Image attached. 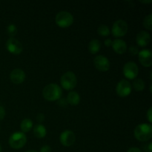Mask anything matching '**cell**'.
Wrapping results in <instances>:
<instances>
[{"label": "cell", "mask_w": 152, "mask_h": 152, "mask_svg": "<svg viewBox=\"0 0 152 152\" xmlns=\"http://www.w3.org/2000/svg\"><path fill=\"white\" fill-rule=\"evenodd\" d=\"M55 21L58 26L61 28H68L74 22V16L70 12L62 10L56 15Z\"/></svg>", "instance_id": "3957f363"}, {"label": "cell", "mask_w": 152, "mask_h": 152, "mask_svg": "<svg viewBox=\"0 0 152 152\" xmlns=\"http://www.w3.org/2000/svg\"><path fill=\"white\" fill-rule=\"evenodd\" d=\"M34 134L35 135L36 137L39 138V139L45 137L47 134L46 128L42 124L35 125L34 127Z\"/></svg>", "instance_id": "2e32d148"}, {"label": "cell", "mask_w": 152, "mask_h": 152, "mask_svg": "<svg viewBox=\"0 0 152 152\" xmlns=\"http://www.w3.org/2000/svg\"><path fill=\"white\" fill-rule=\"evenodd\" d=\"M37 120L39 122V123H42L45 120V116L43 114H39L37 116Z\"/></svg>", "instance_id": "83f0119b"}, {"label": "cell", "mask_w": 152, "mask_h": 152, "mask_svg": "<svg viewBox=\"0 0 152 152\" xmlns=\"http://www.w3.org/2000/svg\"><path fill=\"white\" fill-rule=\"evenodd\" d=\"M147 118L150 123H152V108H149L148 112H147Z\"/></svg>", "instance_id": "4316f807"}, {"label": "cell", "mask_w": 152, "mask_h": 152, "mask_svg": "<svg viewBox=\"0 0 152 152\" xmlns=\"http://www.w3.org/2000/svg\"><path fill=\"white\" fill-rule=\"evenodd\" d=\"M129 52H130L131 54L133 55V56L138 54V53H139V49H138V48L137 47V46H131L129 48Z\"/></svg>", "instance_id": "cb8c5ba5"}, {"label": "cell", "mask_w": 152, "mask_h": 152, "mask_svg": "<svg viewBox=\"0 0 152 152\" xmlns=\"http://www.w3.org/2000/svg\"><path fill=\"white\" fill-rule=\"evenodd\" d=\"M40 152H51V148L49 145H45L40 148Z\"/></svg>", "instance_id": "d4e9b609"}, {"label": "cell", "mask_w": 152, "mask_h": 152, "mask_svg": "<svg viewBox=\"0 0 152 152\" xmlns=\"http://www.w3.org/2000/svg\"><path fill=\"white\" fill-rule=\"evenodd\" d=\"M10 80L14 84L19 85L23 83L25 79V73L20 68H15L10 74Z\"/></svg>", "instance_id": "4fadbf2b"}, {"label": "cell", "mask_w": 152, "mask_h": 152, "mask_svg": "<svg viewBox=\"0 0 152 152\" xmlns=\"http://www.w3.org/2000/svg\"><path fill=\"white\" fill-rule=\"evenodd\" d=\"M97 33L101 36V37H108L110 34L111 31H110L109 28L105 25H101L98 28Z\"/></svg>", "instance_id": "44dd1931"}, {"label": "cell", "mask_w": 152, "mask_h": 152, "mask_svg": "<svg viewBox=\"0 0 152 152\" xmlns=\"http://www.w3.org/2000/svg\"><path fill=\"white\" fill-rule=\"evenodd\" d=\"M127 152H142L141 150L137 147H132L128 150Z\"/></svg>", "instance_id": "f546056e"}, {"label": "cell", "mask_w": 152, "mask_h": 152, "mask_svg": "<svg viewBox=\"0 0 152 152\" xmlns=\"http://www.w3.org/2000/svg\"><path fill=\"white\" fill-rule=\"evenodd\" d=\"M141 2H143V3H151V0H149V1H141Z\"/></svg>", "instance_id": "1f68e13d"}, {"label": "cell", "mask_w": 152, "mask_h": 152, "mask_svg": "<svg viewBox=\"0 0 152 152\" xmlns=\"http://www.w3.org/2000/svg\"><path fill=\"white\" fill-rule=\"evenodd\" d=\"M66 100L71 105H77L80 103V96L77 92L71 91L68 94Z\"/></svg>", "instance_id": "e0dca14e"}, {"label": "cell", "mask_w": 152, "mask_h": 152, "mask_svg": "<svg viewBox=\"0 0 152 152\" xmlns=\"http://www.w3.org/2000/svg\"><path fill=\"white\" fill-rule=\"evenodd\" d=\"M1 151V145H0V152Z\"/></svg>", "instance_id": "836d02e7"}, {"label": "cell", "mask_w": 152, "mask_h": 152, "mask_svg": "<svg viewBox=\"0 0 152 152\" xmlns=\"http://www.w3.org/2000/svg\"><path fill=\"white\" fill-rule=\"evenodd\" d=\"M5 116V110L1 105H0V120H3Z\"/></svg>", "instance_id": "484cf974"}, {"label": "cell", "mask_w": 152, "mask_h": 152, "mask_svg": "<svg viewBox=\"0 0 152 152\" xmlns=\"http://www.w3.org/2000/svg\"><path fill=\"white\" fill-rule=\"evenodd\" d=\"M94 64L97 70L102 72H105L109 70L110 61L108 58L102 55H98L94 59Z\"/></svg>", "instance_id": "30bf717a"}, {"label": "cell", "mask_w": 152, "mask_h": 152, "mask_svg": "<svg viewBox=\"0 0 152 152\" xmlns=\"http://www.w3.org/2000/svg\"><path fill=\"white\" fill-rule=\"evenodd\" d=\"M8 142L11 148L14 149H19L26 144L27 137L22 132H16L10 137Z\"/></svg>", "instance_id": "5b68a950"}, {"label": "cell", "mask_w": 152, "mask_h": 152, "mask_svg": "<svg viewBox=\"0 0 152 152\" xmlns=\"http://www.w3.org/2000/svg\"><path fill=\"white\" fill-rule=\"evenodd\" d=\"M134 137L137 140L145 142L149 140L152 137V126L148 123H141L134 129Z\"/></svg>", "instance_id": "7a4b0ae2"}, {"label": "cell", "mask_w": 152, "mask_h": 152, "mask_svg": "<svg viewBox=\"0 0 152 152\" xmlns=\"http://www.w3.org/2000/svg\"><path fill=\"white\" fill-rule=\"evenodd\" d=\"M152 15L149 14L147 16H145L143 20V25L146 29L152 30Z\"/></svg>", "instance_id": "7402d4cb"}, {"label": "cell", "mask_w": 152, "mask_h": 152, "mask_svg": "<svg viewBox=\"0 0 152 152\" xmlns=\"http://www.w3.org/2000/svg\"><path fill=\"white\" fill-rule=\"evenodd\" d=\"M33 128V122L31 119L25 118L22 121L20 124V129L22 133H27L29 132Z\"/></svg>", "instance_id": "d6986e66"}, {"label": "cell", "mask_w": 152, "mask_h": 152, "mask_svg": "<svg viewBox=\"0 0 152 152\" xmlns=\"http://www.w3.org/2000/svg\"><path fill=\"white\" fill-rule=\"evenodd\" d=\"M7 33L10 37H13L17 34V28L13 24H10L7 27Z\"/></svg>", "instance_id": "603a6c76"}, {"label": "cell", "mask_w": 152, "mask_h": 152, "mask_svg": "<svg viewBox=\"0 0 152 152\" xmlns=\"http://www.w3.org/2000/svg\"><path fill=\"white\" fill-rule=\"evenodd\" d=\"M138 58L141 65L144 67H150L152 65L151 51L148 49H144L138 53Z\"/></svg>", "instance_id": "7c38bea8"}, {"label": "cell", "mask_w": 152, "mask_h": 152, "mask_svg": "<svg viewBox=\"0 0 152 152\" xmlns=\"http://www.w3.org/2000/svg\"><path fill=\"white\" fill-rule=\"evenodd\" d=\"M104 44H105V45L107 46V47H110V46L112 45V41H111V39H105V41H104Z\"/></svg>", "instance_id": "4dcf8cb0"}, {"label": "cell", "mask_w": 152, "mask_h": 152, "mask_svg": "<svg viewBox=\"0 0 152 152\" xmlns=\"http://www.w3.org/2000/svg\"><path fill=\"white\" fill-rule=\"evenodd\" d=\"M62 94V88L55 83L47 85L42 90V95L48 101H56L61 98Z\"/></svg>", "instance_id": "6da1fadb"}, {"label": "cell", "mask_w": 152, "mask_h": 152, "mask_svg": "<svg viewBox=\"0 0 152 152\" xmlns=\"http://www.w3.org/2000/svg\"><path fill=\"white\" fill-rule=\"evenodd\" d=\"M129 26L127 22L123 19H118L113 24L111 33L115 37H122L126 35L128 32Z\"/></svg>", "instance_id": "8992f818"}, {"label": "cell", "mask_w": 152, "mask_h": 152, "mask_svg": "<svg viewBox=\"0 0 152 152\" xmlns=\"http://www.w3.org/2000/svg\"><path fill=\"white\" fill-rule=\"evenodd\" d=\"M139 73L137 65L134 62H128L123 66V74L126 78L134 80L136 78Z\"/></svg>", "instance_id": "52a82bcc"}, {"label": "cell", "mask_w": 152, "mask_h": 152, "mask_svg": "<svg viewBox=\"0 0 152 152\" xmlns=\"http://www.w3.org/2000/svg\"><path fill=\"white\" fill-rule=\"evenodd\" d=\"M112 48L116 53L119 54H123L127 50V45L126 42L123 39H117L112 42Z\"/></svg>", "instance_id": "9a60e30c"}, {"label": "cell", "mask_w": 152, "mask_h": 152, "mask_svg": "<svg viewBox=\"0 0 152 152\" xmlns=\"http://www.w3.org/2000/svg\"><path fill=\"white\" fill-rule=\"evenodd\" d=\"M116 91L118 96L121 97H126L129 96L132 92V86L128 80H122L117 83Z\"/></svg>", "instance_id": "9c48e42d"}, {"label": "cell", "mask_w": 152, "mask_h": 152, "mask_svg": "<svg viewBox=\"0 0 152 152\" xmlns=\"http://www.w3.org/2000/svg\"><path fill=\"white\" fill-rule=\"evenodd\" d=\"M133 87L137 91H142L145 88V83L142 79L137 78L134 81Z\"/></svg>", "instance_id": "ffe728a7"}, {"label": "cell", "mask_w": 152, "mask_h": 152, "mask_svg": "<svg viewBox=\"0 0 152 152\" xmlns=\"http://www.w3.org/2000/svg\"><path fill=\"white\" fill-rule=\"evenodd\" d=\"M59 140L64 146H71L75 142V134L71 130H65L61 133Z\"/></svg>", "instance_id": "8fae6325"}, {"label": "cell", "mask_w": 152, "mask_h": 152, "mask_svg": "<svg viewBox=\"0 0 152 152\" xmlns=\"http://www.w3.org/2000/svg\"><path fill=\"white\" fill-rule=\"evenodd\" d=\"M61 86L65 90H72L77 83V76L72 71H67L61 77Z\"/></svg>", "instance_id": "277c9868"}, {"label": "cell", "mask_w": 152, "mask_h": 152, "mask_svg": "<svg viewBox=\"0 0 152 152\" xmlns=\"http://www.w3.org/2000/svg\"><path fill=\"white\" fill-rule=\"evenodd\" d=\"M6 48L13 54H19L23 50L22 43L14 37H10L7 39L6 42Z\"/></svg>", "instance_id": "ba28073f"}, {"label": "cell", "mask_w": 152, "mask_h": 152, "mask_svg": "<svg viewBox=\"0 0 152 152\" xmlns=\"http://www.w3.org/2000/svg\"><path fill=\"white\" fill-rule=\"evenodd\" d=\"M25 152H37V151H34V150H30V151H27Z\"/></svg>", "instance_id": "d6a6232c"}, {"label": "cell", "mask_w": 152, "mask_h": 152, "mask_svg": "<svg viewBox=\"0 0 152 152\" xmlns=\"http://www.w3.org/2000/svg\"><path fill=\"white\" fill-rule=\"evenodd\" d=\"M136 40L138 45L141 46V47H145L149 44L151 37L146 31H141L137 35Z\"/></svg>", "instance_id": "5bb4252c"}, {"label": "cell", "mask_w": 152, "mask_h": 152, "mask_svg": "<svg viewBox=\"0 0 152 152\" xmlns=\"http://www.w3.org/2000/svg\"><path fill=\"white\" fill-rule=\"evenodd\" d=\"M67 103H68V102H67V100L65 99H61L59 100V105H60L61 107L66 106Z\"/></svg>", "instance_id": "f1b7e54d"}, {"label": "cell", "mask_w": 152, "mask_h": 152, "mask_svg": "<svg viewBox=\"0 0 152 152\" xmlns=\"http://www.w3.org/2000/svg\"><path fill=\"white\" fill-rule=\"evenodd\" d=\"M101 48V42L98 39H92L88 44V50L91 53L94 54L99 52Z\"/></svg>", "instance_id": "ac0fdd59"}]
</instances>
